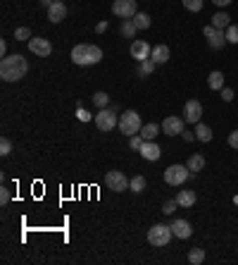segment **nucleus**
Returning <instances> with one entry per match:
<instances>
[{"label": "nucleus", "instance_id": "1", "mask_svg": "<svg viewBox=\"0 0 238 265\" xmlns=\"http://www.w3.org/2000/svg\"><path fill=\"white\" fill-rule=\"evenodd\" d=\"M29 62L24 55H5L0 62V77L5 82H19L22 77H27Z\"/></svg>", "mask_w": 238, "mask_h": 265}, {"label": "nucleus", "instance_id": "2", "mask_svg": "<svg viewBox=\"0 0 238 265\" xmlns=\"http://www.w3.org/2000/svg\"><path fill=\"white\" fill-rule=\"evenodd\" d=\"M102 60V50L93 43H79L72 50V62L79 67H88V64H98Z\"/></svg>", "mask_w": 238, "mask_h": 265}, {"label": "nucleus", "instance_id": "3", "mask_svg": "<svg viewBox=\"0 0 238 265\" xmlns=\"http://www.w3.org/2000/svg\"><path fill=\"white\" fill-rule=\"evenodd\" d=\"M141 115H138L136 110H124L122 115H119V131L122 134H127V137H134V134H138L141 131Z\"/></svg>", "mask_w": 238, "mask_h": 265}, {"label": "nucleus", "instance_id": "4", "mask_svg": "<svg viewBox=\"0 0 238 265\" xmlns=\"http://www.w3.org/2000/svg\"><path fill=\"white\" fill-rule=\"evenodd\" d=\"M172 237H174V232H172V227H167V225H153V227L148 229V244L150 246L162 248L172 241Z\"/></svg>", "mask_w": 238, "mask_h": 265}, {"label": "nucleus", "instance_id": "5", "mask_svg": "<svg viewBox=\"0 0 238 265\" xmlns=\"http://www.w3.org/2000/svg\"><path fill=\"white\" fill-rule=\"evenodd\" d=\"M188 177H191V170L186 165H169L165 170V182L169 186H181Z\"/></svg>", "mask_w": 238, "mask_h": 265}, {"label": "nucleus", "instance_id": "6", "mask_svg": "<svg viewBox=\"0 0 238 265\" xmlns=\"http://www.w3.org/2000/svg\"><path fill=\"white\" fill-rule=\"evenodd\" d=\"M95 127L100 131H112L114 127H119V117L114 110H107V108H100V112L95 115Z\"/></svg>", "mask_w": 238, "mask_h": 265}, {"label": "nucleus", "instance_id": "7", "mask_svg": "<svg viewBox=\"0 0 238 265\" xmlns=\"http://www.w3.org/2000/svg\"><path fill=\"white\" fill-rule=\"evenodd\" d=\"M129 182H131V179H127V177H124V172H119V170H110V172L105 174V184L110 186V191H117V193L127 191Z\"/></svg>", "mask_w": 238, "mask_h": 265}, {"label": "nucleus", "instance_id": "8", "mask_svg": "<svg viewBox=\"0 0 238 265\" xmlns=\"http://www.w3.org/2000/svg\"><path fill=\"white\" fill-rule=\"evenodd\" d=\"M138 12L136 0H114L112 3V15H117L122 19H131Z\"/></svg>", "mask_w": 238, "mask_h": 265}, {"label": "nucleus", "instance_id": "9", "mask_svg": "<svg viewBox=\"0 0 238 265\" xmlns=\"http://www.w3.org/2000/svg\"><path fill=\"white\" fill-rule=\"evenodd\" d=\"M202 34H205V38H207V43H210L212 50H219V48H224V43H226V34H224L221 29H214L212 24H207V27L202 29Z\"/></svg>", "mask_w": 238, "mask_h": 265}, {"label": "nucleus", "instance_id": "10", "mask_svg": "<svg viewBox=\"0 0 238 265\" xmlns=\"http://www.w3.org/2000/svg\"><path fill=\"white\" fill-rule=\"evenodd\" d=\"M27 43H29V50L34 55H38V57H50L53 55V43L48 38L31 36V41H27Z\"/></svg>", "mask_w": 238, "mask_h": 265}, {"label": "nucleus", "instance_id": "11", "mask_svg": "<svg viewBox=\"0 0 238 265\" xmlns=\"http://www.w3.org/2000/svg\"><path fill=\"white\" fill-rule=\"evenodd\" d=\"M183 115H186V122L188 124H198L202 117V103L195 101V98H191V101H186V105H183Z\"/></svg>", "mask_w": 238, "mask_h": 265}, {"label": "nucleus", "instance_id": "12", "mask_svg": "<svg viewBox=\"0 0 238 265\" xmlns=\"http://www.w3.org/2000/svg\"><path fill=\"white\" fill-rule=\"evenodd\" d=\"M183 129H186V119H183V117H176V115H172V117H167L165 122H162V131H165L167 137H176V134H183Z\"/></svg>", "mask_w": 238, "mask_h": 265}, {"label": "nucleus", "instance_id": "13", "mask_svg": "<svg viewBox=\"0 0 238 265\" xmlns=\"http://www.w3.org/2000/svg\"><path fill=\"white\" fill-rule=\"evenodd\" d=\"M150 53H153V48L148 46V41H134V43H131V57H134L136 62L148 60Z\"/></svg>", "mask_w": 238, "mask_h": 265}, {"label": "nucleus", "instance_id": "14", "mask_svg": "<svg viewBox=\"0 0 238 265\" xmlns=\"http://www.w3.org/2000/svg\"><path fill=\"white\" fill-rule=\"evenodd\" d=\"M138 153L146 158V160L155 163V160H160V156H162V148L157 146L155 141H143V146L138 148Z\"/></svg>", "mask_w": 238, "mask_h": 265}, {"label": "nucleus", "instance_id": "15", "mask_svg": "<svg viewBox=\"0 0 238 265\" xmlns=\"http://www.w3.org/2000/svg\"><path fill=\"white\" fill-rule=\"evenodd\" d=\"M64 17H67V5H64V0H55V3L48 8V19H50L53 24H60Z\"/></svg>", "mask_w": 238, "mask_h": 265}, {"label": "nucleus", "instance_id": "16", "mask_svg": "<svg viewBox=\"0 0 238 265\" xmlns=\"http://www.w3.org/2000/svg\"><path fill=\"white\" fill-rule=\"evenodd\" d=\"M169 227H172V232H174L176 239H191V234H193V227H191V222H188V220L179 218V220H174Z\"/></svg>", "mask_w": 238, "mask_h": 265}, {"label": "nucleus", "instance_id": "17", "mask_svg": "<svg viewBox=\"0 0 238 265\" xmlns=\"http://www.w3.org/2000/svg\"><path fill=\"white\" fill-rule=\"evenodd\" d=\"M150 60L155 64H165L167 60H169V48L165 46V43H160V46L153 48V53H150Z\"/></svg>", "mask_w": 238, "mask_h": 265}, {"label": "nucleus", "instance_id": "18", "mask_svg": "<svg viewBox=\"0 0 238 265\" xmlns=\"http://www.w3.org/2000/svg\"><path fill=\"white\" fill-rule=\"evenodd\" d=\"M207 86H210L212 91H221V89H224V74H221L219 70L210 72V77H207Z\"/></svg>", "mask_w": 238, "mask_h": 265}, {"label": "nucleus", "instance_id": "19", "mask_svg": "<svg viewBox=\"0 0 238 265\" xmlns=\"http://www.w3.org/2000/svg\"><path fill=\"white\" fill-rule=\"evenodd\" d=\"M186 167H188L191 172H200V170H205V156H200V153H193V156L186 160Z\"/></svg>", "mask_w": 238, "mask_h": 265}, {"label": "nucleus", "instance_id": "20", "mask_svg": "<svg viewBox=\"0 0 238 265\" xmlns=\"http://www.w3.org/2000/svg\"><path fill=\"white\" fill-rule=\"evenodd\" d=\"M136 24H134V19H122V24H119V34L124 38H134L136 36Z\"/></svg>", "mask_w": 238, "mask_h": 265}, {"label": "nucleus", "instance_id": "21", "mask_svg": "<svg viewBox=\"0 0 238 265\" xmlns=\"http://www.w3.org/2000/svg\"><path fill=\"white\" fill-rule=\"evenodd\" d=\"M212 27H214V29H221V31H224V29L231 27V17L226 15V12H217V15L212 17Z\"/></svg>", "mask_w": 238, "mask_h": 265}, {"label": "nucleus", "instance_id": "22", "mask_svg": "<svg viewBox=\"0 0 238 265\" xmlns=\"http://www.w3.org/2000/svg\"><path fill=\"white\" fill-rule=\"evenodd\" d=\"M157 131H160V127H157L155 122H148V124H143V127H141V131H138V134L146 139V141H155Z\"/></svg>", "mask_w": 238, "mask_h": 265}, {"label": "nucleus", "instance_id": "23", "mask_svg": "<svg viewBox=\"0 0 238 265\" xmlns=\"http://www.w3.org/2000/svg\"><path fill=\"white\" fill-rule=\"evenodd\" d=\"M176 203L181 208H191L193 203H195V191H179L176 193Z\"/></svg>", "mask_w": 238, "mask_h": 265}, {"label": "nucleus", "instance_id": "24", "mask_svg": "<svg viewBox=\"0 0 238 265\" xmlns=\"http://www.w3.org/2000/svg\"><path fill=\"white\" fill-rule=\"evenodd\" d=\"M195 139L202 141V144L212 141V129L207 127V124H200V122H198V127H195Z\"/></svg>", "mask_w": 238, "mask_h": 265}, {"label": "nucleus", "instance_id": "25", "mask_svg": "<svg viewBox=\"0 0 238 265\" xmlns=\"http://www.w3.org/2000/svg\"><path fill=\"white\" fill-rule=\"evenodd\" d=\"M129 191H134V193L146 191V177H143V174H136V177L129 182Z\"/></svg>", "mask_w": 238, "mask_h": 265}, {"label": "nucleus", "instance_id": "26", "mask_svg": "<svg viewBox=\"0 0 238 265\" xmlns=\"http://www.w3.org/2000/svg\"><path fill=\"white\" fill-rule=\"evenodd\" d=\"M131 19H134V24H136L138 31H143V29L150 27V17H148L146 12H136V15H134Z\"/></svg>", "mask_w": 238, "mask_h": 265}, {"label": "nucleus", "instance_id": "27", "mask_svg": "<svg viewBox=\"0 0 238 265\" xmlns=\"http://www.w3.org/2000/svg\"><path fill=\"white\" fill-rule=\"evenodd\" d=\"M188 263H191V265L205 263V248H193L191 253H188Z\"/></svg>", "mask_w": 238, "mask_h": 265}, {"label": "nucleus", "instance_id": "28", "mask_svg": "<svg viewBox=\"0 0 238 265\" xmlns=\"http://www.w3.org/2000/svg\"><path fill=\"white\" fill-rule=\"evenodd\" d=\"M155 67L157 64L148 57V60H143V62H138V74H141V77H148L150 72H155Z\"/></svg>", "mask_w": 238, "mask_h": 265}, {"label": "nucleus", "instance_id": "29", "mask_svg": "<svg viewBox=\"0 0 238 265\" xmlns=\"http://www.w3.org/2000/svg\"><path fill=\"white\" fill-rule=\"evenodd\" d=\"M93 105H95V108H107V105H110V96L105 91H98L93 96Z\"/></svg>", "mask_w": 238, "mask_h": 265}, {"label": "nucleus", "instance_id": "30", "mask_svg": "<svg viewBox=\"0 0 238 265\" xmlns=\"http://www.w3.org/2000/svg\"><path fill=\"white\" fill-rule=\"evenodd\" d=\"M202 5H205V0H183V8L188 12H200Z\"/></svg>", "mask_w": 238, "mask_h": 265}, {"label": "nucleus", "instance_id": "31", "mask_svg": "<svg viewBox=\"0 0 238 265\" xmlns=\"http://www.w3.org/2000/svg\"><path fill=\"white\" fill-rule=\"evenodd\" d=\"M15 41H31V29L29 27L15 29Z\"/></svg>", "mask_w": 238, "mask_h": 265}, {"label": "nucleus", "instance_id": "32", "mask_svg": "<svg viewBox=\"0 0 238 265\" xmlns=\"http://www.w3.org/2000/svg\"><path fill=\"white\" fill-rule=\"evenodd\" d=\"M226 41L238 46V24H231V27L226 29Z\"/></svg>", "mask_w": 238, "mask_h": 265}, {"label": "nucleus", "instance_id": "33", "mask_svg": "<svg viewBox=\"0 0 238 265\" xmlns=\"http://www.w3.org/2000/svg\"><path fill=\"white\" fill-rule=\"evenodd\" d=\"M143 141H146V139L141 137V134H134V137H129V146L134 148V151H138V148L143 146Z\"/></svg>", "mask_w": 238, "mask_h": 265}, {"label": "nucleus", "instance_id": "34", "mask_svg": "<svg viewBox=\"0 0 238 265\" xmlns=\"http://www.w3.org/2000/svg\"><path fill=\"white\" fill-rule=\"evenodd\" d=\"M176 208H179V203H176V198H172V201H167L165 206H162V213H165V215H172Z\"/></svg>", "mask_w": 238, "mask_h": 265}, {"label": "nucleus", "instance_id": "35", "mask_svg": "<svg viewBox=\"0 0 238 265\" xmlns=\"http://www.w3.org/2000/svg\"><path fill=\"white\" fill-rule=\"evenodd\" d=\"M10 151H12L10 139H0V156H10Z\"/></svg>", "mask_w": 238, "mask_h": 265}, {"label": "nucleus", "instance_id": "36", "mask_svg": "<svg viewBox=\"0 0 238 265\" xmlns=\"http://www.w3.org/2000/svg\"><path fill=\"white\" fill-rule=\"evenodd\" d=\"M221 98H224L226 103H231L233 98H236V93H233V89H229V86H224V89H221Z\"/></svg>", "mask_w": 238, "mask_h": 265}, {"label": "nucleus", "instance_id": "37", "mask_svg": "<svg viewBox=\"0 0 238 265\" xmlns=\"http://www.w3.org/2000/svg\"><path fill=\"white\" fill-rule=\"evenodd\" d=\"M76 117L81 119V122H88V119H91V112L83 110V108H76Z\"/></svg>", "mask_w": 238, "mask_h": 265}, {"label": "nucleus", "instance_id": "38", "mask_svg": "<svg viewBox=\"0 0 238 265\" xmlns=\"http://www.w3.org/2000/svg\"><path fill=\"white\" fill-rule=\"evenodd\" d=\"M229 146L238 151V129H233V131L229 134Z\"/></svg>", "mask_w": 238, "mask_h": 265}, {"label": "nucleus", "instance_id": "39", "mask_svg": "<svg viewBox=\"0 0 238 265\" xmlns=\"http://www.w3.org/2000/svg\"><path fill=\"white\" fill-rule=\"evenodd\" d=\"M8 201H10V191L3 186V189H0V206H5Z\"/></svg>", "mask_w": 238, "mask_h": 265}, {"label": "nucleus", "instance_id": "40", "mask_svg": "<svg viewBox=\"0 0 238 265\" xmlns=\"http://www.w3.org/2000/svg\"><path fill=\"white\" fill-rule=\"evenodd\" d=\"M95 31H98V34H105V31H107V22H98Z\"/></svg>", "mask_w": 238, "mask_h": 265}, {"label": "nucleus", "instance_id": "41", "mask_svg": "<svg viewBox=\"0 0 238 265\" xmlns=\"http://www.w3.org/2000/svg\"><path fill=\"white\" fill-rule=\"evenodd\" d=\"M212 3H214L217 8H226V5H229V3H233V0H212Z\"/></svg>", "mask_w": 238, "mask_h": 265}, {"label": "nucleus", "instance_id": "42", "mask_svg": "<svg viewBox=\"0 0 238 265\" xmlns=\"http://www.w3.org/2000/svg\"><path fill=\"white\" fill-rule=\"evenodd\" d=\"M183 139H186V141H193V139H195V131H186V129H183V134H181Z\"/></svg>", "mask_w": 238, "mask_h": 265}, {"label": "nucleus", "instance_id": "43", "mask_svg": "<svg viewBox=\"0 0 238 265\" xmlns=\"http://www.w3.org/2000/svg\"><path fill=\"white\" fill-rule=\"evenodd\" d=\"M0 53H3V55L8 53V43H5V41H0Z\"/></svg>", "mask_w": 238, "mask_h": 265}, {"label": "nucleus", "instance_id": "44", "mask_svg": "<svg viewBox=\"0 0 238 265\" xmlns=\"http://www.w3.org/2000/svg\"><path fill=\"white\" fill-rule=\"evenodd\" d=\"M53 3H55V0H41V5H46V8H50Z\"/></svg>", "mask_w": 238, "mask_h": 265}, {"label": "nucleus", "instance_id": "45", "mask_svg": "<svg viewBox=\"0 0 238 265\" xmlns=\"http://www.w3.org/2000/svg\"><path fill=\"white\" fill-rule=\"evenodd\" d=\"M233 201H236V206H238V196H236V198H233Z\"/></svg>", "mask_w": 238, "mask_h": 265}]
</instances>
